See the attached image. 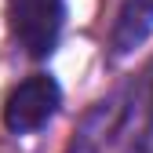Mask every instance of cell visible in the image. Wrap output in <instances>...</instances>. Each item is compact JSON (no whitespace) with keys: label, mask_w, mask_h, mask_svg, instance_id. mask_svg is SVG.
Listing matches in <instances>:
<instances>
[{"label":"cell","mask_w":153,"mask_h":153,"mask_svg":"<svg viewBox=\"0 0 153 153\" xmlns=\"http://www.w3.org/2000/svg\"><path fill=\"white\" fill-rule=\"evenodd\" d=\"M59 106H62L59 80L48 76V73H33V76H26V80L7 95L4 124H7V131H15V135H29V131H40L55 113H59Z\"/></svg>","instance_id":"6da1fadb"},{"label":"cell","mask_w":153,"mask_h":153,"mask_svg":"<svg viewBox=\"0 0 153 153\" xmlns=\"http://www.w3.org/2000/svg\"><path fill=\"white\" fill-rule=\"evenodd\" d=\"M11 4V29L33 59H44L55 51L62 33L66 7L62 0H7Z\"/></svg>","instance_id":"7a4b0ae2"},{"label":"cell","mask_w":153,"mask_h":153,"mask_svg":"<svg viewBox=\"0 0 153 153\" xmlns=\"http://www.w3.org/2000/svg\"><path fill=\"white\" fill-rule=\"evenodd\" d=\"M153 29V0H124L113 26V55H128L139 48Z\"/></svg>","instance_id":"3957f363"}]
</instances>
